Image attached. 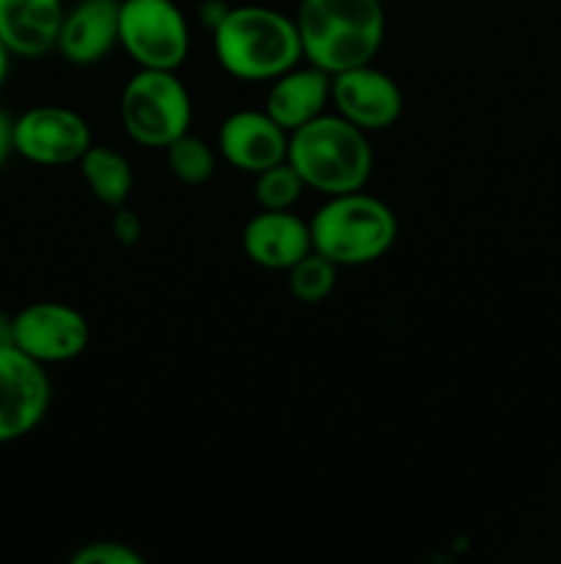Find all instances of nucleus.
I'll use <instances>...</instances> for the list:
<instances>
[{
  "instance_id": "nucleus-1",
  "label": "nucleus",
  "mask_w": 561,
  "mask_h": 564,
  "mask_svg": "<svg viewBox=\"0 0 561 564\" xmlns=\"http://www.w3.org/2000/svg\"><path fill=\"white\" fill-rule=\"evenodd\" d=\"M302 61L328 75L372 64L385 39L383 0H300L295 11Z\"/></svg>"
},
{
  "instance_id": "nucleus-2",
  "label": "nucleus",
  "mask_w": 561,
  "mask_h": 564,
  "mask_svg": "<svg viewBox=\"0 0 561 564\" xmlns=\"http://www.w3.org/2000/svg\"><path fill=\"white\" fill-rule=\"evenodd\" d=\"M212 47L226 75L245 83H270L302 61L295 17L256 3L229 6L212 28Z\"/></svg>"
},
{
  "instance_id": "nucleus-3",
  "label": "nucleus",
  "mask_w": 561,
  "mask_h": 564,
  "mask_svg": "<svg viewBox=\"0 0 561 564\" xmlns=\"http://www.w3.org/2000/svg\"><path fill=\"white\" fill-rule=\"evenodd\" d=\"M286 160L306 182V191H317L322 196L363 191L374 171L369 132L336 110H324L322 116L289 132Z\"/></svg>"
},
{
  "instance_id": "nucleus-4",
  "label": "nucleus",
  "mask_w": 561,
  "mask_h": 564,
  "mask_svg": "<svg viewBox=\"0 0 561 564\" xmlns=\"http://www.w3.org/2000/svg\"><path fill=\"white\" fill-rule=\"evenodd\" d=\"M314 251L339 268H361L383 259L399 237L396 213L363 191L324 196V204L308 218Z\"/></svg>"
},
{
  "instance_id": "nucleus-5",
  "label": "nucleus",
  "mask_w": 561,
  "mask_h": 564,
  "mask_svg": "<svg viewBox=\"0 0 561 564\" xmlns=\"http://www.w3.org/2000/svg\"><path fill=\"white\" fill-rule=\"evenodd\" d=\"M121 127L146 149H165L190 130L193 99L174 69H138L119 102Z\"/></svg>"
},
{
  "instance_id": "nucleus-6",
  "label": "nucleus",
  "mask_w": 561,
  "mask_h": 564,
  "mask_svg": "<svg viewBox=\"0 0 561 564\" xmlns=\"http://www.w3.org/2000/svg\"><path fill=\"white\" fill-rule=\"evenodd\" d=\"M119 47L138 69H179L190 53V25L174 0H121Z\"/></svg>"
},
{
  "instance_id": "nucleus-7",
  "label": "nucleus",
  "mask_w": 561,
  "mask_h": 564,
  "mask_svg": "<svg viewBox=\"0 0 561 564\" xmlns=\"http://www.w3.org/2000/svg\"><path fill=\"white\" fill-rule=\"evenodd\" d=\"M11 143L14 154L33 165L80 163L82 154L94 143L86 116L64 105H36L11 121Z\"/></svg>"
},
{
  "instance_id": "nucleus-8",
  "label": "nucleus",
  "mask_w": 561,
  "mask_h": 564,
  "mask_svg": "<svg viewBox=\"0 0 561 564\" xmlns=\"http://www.w3.org/2000/svg\"><path fill=\"white\" fill-rule=\"evenodd\" d=\"M50 400L47 367L14 345L0 347V446L31 435L47 416Z\"/></svg>"
},
{
  "instance_id": "nucleus-9",
  "label": "nucleus",
  "mask_w": 561,
  "mask_h": 564,
  "mask_svg": "<svg viewBox=\"0 0 561 564\" xmlns=\"http://www.w3.org/2000/svg\"><path fill=\"white\" fill-rule=\"evenodd\" d=\"M91 341L86 314L61 301H36L14 314V347L33 361L66 364L82 356Z\"/></svg>"
},
{
  "instance_id": "nucleus-10",
  "label": "nucleus",
  "mask_w": 561,
  "mask_h": 564,
  "mask_svg": "<svg viewBox=\"0 0 561 564\" xmlns=\"http://www.w3.org/2000/svg\"><path fill=\"white\" fill-rule=\"evenodd\" d=\"M330 105L336 113L372 135L399 121L405 97L399 83L388 72L377 69L374 64H361L330 75Z\"/></svg>"
},
{
  "instance_id": "nucleus-11",
  "label": "nucleus",
  "mask_w": 561,
  "mask_h": 564,
  "mask_svg": "<svg viewBox=\"0 0 561 564\" xmlns=\"http://www.w3.org/2000/svg\"><path fill=\"white\" fill-rule=\"evenodd\" d=\"M289 132L267 110H234L218 130V154L242 174H258L286 160Z\"/></svg>"
},
{
  "instance_id": "nucleus-12",
  "label": "nucleus",
  "mask_w": 561,
  "mask_h": 564,
  "mask_svg": "<svg viewBox=\"0 0 561 564\" xmlns=\"http://www.w3.org/2000/svg\"><path fill=\"white\" fill-rule=\"evenodd\" d=\"M121 0H77L64 11L55 50L72 66H94L119 47Z\"/></svg>"
},
{
  "instance_id": "nucleus-13",
  "label": "nucleus",
  "mask_w": 561,
  "mask_h": 564,
  "mask_svg": "<svg viewBox=\"0 0 561 564\" xmlns=\"http://www.w3.org/2000/svg\"><path fill=\"white\" fill-rule=\"evenodd\" d=\"M242 251L264 270H289L314 251L311 226L292 209H262L242 229Z\"/></svg>"
},
{
  "instance_id": "nucleus-14",
  "label": "nucleus",
  "mask_w": 561,
  "mask_h": 564,
  "mask_svg": "<svg viewBox=\"0 0 561 564\" xmlns=\"http://www.w3.org/2000/svg\"><path fill=\"white\" fill-rule=\"evenodd\" d=\"M330 105V75L319 66L300 61L292 69L280 72L275 80H270L264 110L284 127L286 132H295L297 127L308 124L317 116H322Z\"/></svg>"
},
{
  "instance_id": "nucleus-15",
  "label": "nucleus",
  "mask_w": 561,
  "mask_h": 564,
  "mask_svg": "<svg viewBox=\"0 0 561 564\" xmlns=\"http://www.w3.org/2000/svg\"><path fill=\"white\" fill-rule=\"evenodd\" d=\"M64 0H0V42L14 58H42L58 42Z\"/></svg>"
},
{
  "instance_id": "nucleus-16",
  "label": "nucleus",
  "mask_w": 561,
  "mask_h": 564,
  "mask_svg": "<svg viewBox=\"0 0 561 564\" xmlns=\"http://www.w3.org/2000/svg\"><path fill=\"white\" fill-rule=\"evenodd\" d=\"M77 165H80V174L86 180L88 191H91V196L99 204L113 209L127 204L132 185H135V174H132V163L124 152L113 147L91 143Z\"/></svg>"
},
{
  "instance_id": "nucleus-17",
  "label": "nucleus",
  "mask_w": 561,
  "mask_h": 564,
  "mask_svg": "<svg viewBox=\"0 0 561 564\" xmlns=\"http://www.w3.org/2000/svg\"><path fill=\"white\" fill-rule=\"evenodd\" d=\"M165 160H168V169L182 185H207L215 176L218 169V154H215L212 143L204 141L201 135H193L190 130L185 135L176 138L174 143L163 149Z\"/></svg>"
},
{
  "instance_id": "nucleus-18",
  "label": "nucleus",
  "mask_w": 561,
  "mask_h": 564,
  "mask_svg": "<svg viewBox=\"0 0 561 564\" xmlns=\"http://www.w3.org/2000/svg\"><path fill=\"white\" fill-rule=\"evenodd\" d=\"M286 281H289V292L297 303L317 306L333 295L336 281H339V264H333L322 253L311 251L286 270Z\"/></svg>"
},
{
  "instance_id": "nucleus-19",
  "label": "nucleus",
  "mask_w": 561,
  "mask_h": 564,
  "mask_svg": "<svg viewBox=\"0 0 561 564\" xmlns=\"http://www.w3.org/2000/svg\"><path fill=\"white\" fill-rule=\"evenodd\" d=\"M302 191L306 182L292 169L289 160H280L253 174V202L258 204V209H295Z\"/></svg>"
},
{
  "instance_id": "nucleus-20",
  "label": "nucleus",
  "mask_w": 561,
  "mask_h": 564,
  "mask_svg": "<svg viewBox=\"0 0 561 564\" xmlns=\"http://www.w3.org/2000/svg\"><path fill=\"white\" fill-rule=\"evenodd\" d=\"M72 564H143V554L119 540H94L72 554Z\"/></svg>"
},
{
  "instance_id": "nucleus-21",
  "label": "nucleus",
  "mask_w": 561,
  "mask_h": 564,
  "mask_svg": "<svg viewBox=\"0 0 561 564\" xmlns=\"http://www.w3.org/2000/svg\"><path fill=\"white\" fill-rule=\"evenodd\" d=\"M110 231H113V237L119 246L130 248L141 240L143 218L135 213V209H130L127 204H121V207H116L113 220H110Z\"/></svg>"
},
{
  "instance_id": "nucleus-22",
  "label": "nucleus",
  "mask_w": 561,
  "mask_h": 564,
  "mask_svg": "<svg viewBox=\"0 0 561 564\" xmlns=\"http://www.w3.org/2000/svg\"><path fill=\"white\" fill-rule=\"evenodd\" d=\"M11 116H6L3 110H0V171H3L6 160L14 154V143H11Z\"/></svg>"
},
{
  "instance_id": "nucleus-23",
  "label": "nucleus",
  "mask_w": 561,
  "mask_h": 564,
  "mask_svg": "<svg viewBox=\"0 0 561 564\" xmlns=\"http://www.w3.org/2000/svg\"><path fill=\"white\" fill-rule=\"evenodd\" d=\"M14 345V314L0 312V347Z\"/></svg>"
},
{
  "instance_id": "nucleus-24",
  "label": "nucleus",
  "mask_w": 561,
  "mask_h": 564,
  "mask_svg": "<svg viewBox=\"0 0 561 564\" xmlns=\"http://www.w3.org/2000/svg\"><path fill=\"white\" fill-rule=\"evenodd\" d=\"M11 58H14V55H11L9 50H6V44L0 42V88H3L6 77H9V69H11Z\"/></svg>"
}]
</instances>
